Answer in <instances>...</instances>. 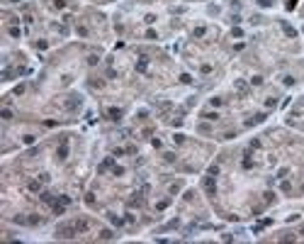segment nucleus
Segmentation results:
<instances>
[{
  "label": "nucleus",
  "mask_w": 304,
  "mask_h": 244,
  "mask_svg": "<svg viewBox=\"0 0 304 244\" xmlns=\"http://www.w3.org/2000/svg\"><path fill=\"white\" fill-rule=\"evenodd\" d=\"M75 234H78V230H75L73 222H66V225H59L56 227V239H73Z\"/></svg>",
  "instance_id": "obj_1"
},
{
  "label": "nucleus",
  "mask_w": 304,
  "mask_h": 244,
  "mask_svg": "<svg viewBox=\"0 0 304 244\" xmlns=\"http://www.w3.org/2000/svg\"><path fill=\"white\" fill-rule=\"evenodd\" d=\"M202 188H204V193H207L209 198H214V195H217V181H214V176H212V174L202 178Z\"/></svg>",
  "instance_id": "obj_2"
},
{
  "label": "nucleus",
  "mask_w": 304,
  "mask_h": 244,
  "mask_svg": "<svg viewBox=\"0 0 304 244\" xmlns=\"http://www.w3.org/2000/svg\"><path fill=\"white\" fill-rule=\"evenodd\" d=\"M80 103H83V100H80V98H78V95H71V98H68L66 103H63V107H66L68 112H75V110H78V107H80Z\"/></svg>",
  "instance_id": "obj_3"
},
{
  "label": "nucleus",
  "mask_w": 304,
  "mask_h": 244,
  "mask_svg": "<svg viewBox=\"0 0 304 244\" xmlns=\"http://www.w3.org/2000/svg\"><path fill=\"white\" fill-rule=\"evenodd\" d=\"M66 156H68V144H66V137H63V139H61V146L56 149V159H59V161H63Z\"/></svg>",
  "instance_id": "obj_4"
},
{
  "label": "nucleus",
  "mask_w": 304,
  "mask_h": 244,
  "mask_svg": "<svg viewBox=\"0 0 304 244\" xmlns=\"http://www.w3.org/2000/svg\"><path fill=\"white\" fill-rule=\"evenodd\" d=\"M73 225H75V230H78V232H85V230L90 227V222H88V220H83V217H80V220H75Z\"/></svg>",
  "instance_id": "obj_5"
},
{
  "label": "nucleus",
  "mask_w": 304,
  "mask_h": 244,
  "mask_svg": "<svg viewBox=\"0 0 304 244\" xmlns=\"http://www.w3.org/2000/svg\"><path fill=\"white\" fill-rule=\"evenodd\" d=\"M263 120H265V112H258V115H253V117H251L246 125L251 127V125H258V122H263Z\"/></svg>",
  "instance_id": "obj_6"
},
{
  "label": "nucleus",
  "mask_w": 304,
  "mask_h": 244,
  "mask_svg": "<svg viewBox=\"0 0 304 244\" xmlns=\"http://www.w3.org/2000/svg\"><path fill=\"white\" fill-rule=\"evenodd\" d=\"M282 30H285V34H287V37H297V30H294V27H290L287 22H282Z\"/></svg>",
  "instance_id": "obj_7"
},
{
  "label": "nucleus",
  "mask_w": 304,
  "mask_h": 244,
  "mask_svg": "<svg viewBox=\"0 0 304 244\" xmlns=\"http://www.w3.org/2000/svg\"><path fill=\"white\" fill-rule=\"evenodd\" d=\"M112 164H114V159L110 156V159H105V161H102V164H100V169H98V171H100V174H102V171H107V169H110Z\"/></svg>",
  "instance_id": "obj_8"
},
{
  "label": "nucleus",
  "mask_w": 304,
  "mask_h": 244,
  "mask_svg": "<svg viewBox=\"0 0 304 244\" xmlns=\"http://www.w3.org/2000/svg\"><path fill=\"white\" fill-rule=\"evenodd\" d=\"M100 239H114V232H112V230H102V232H100Z\"/></svg>",
  "instance_id": "obj_9"
},
{
  "label": "nucleus",
  "mask_w": 304,
  "mask_h": 244,
  "mask_svg": "<svg viewBox=\"0 0 304 244\" xmlns=\"http://www.w3.org/2000/svg\"><path fill=\"white\" fill-rule=\"evenodd\" d=\"M0 117H2L5 122H10V120H12V112H10L7 107H2V112H0Z\"/></svg>",
  "instance_id": "obj_10"
},
{
  "label": "nucleus",
  "mask_w": 304,
  "mask_h": 244,
  "mask_svg": "<svg viewBox=\"0 0 304 244\" xmlns=\"http://www.w3.org/2000/svg\"><path fill=\"white\" fill-rule=\"evenodd\" d=\"M141 203H144V198H139V193H136V198H132V200H129V205H132V208H139Z\"/></svg>",
  "instance_id": "obj_11"
},
{
  "label": "nucleus",
  "mask_w": 304,
  "mask_h": 244,
  "mask_svg": "<svg viewBox=\"0 0 304 244\" xmlns=\"http://www.w3.org/2000/svg\"><path fill=\"white\" fill-rule=\"evenodd\" d=\"M209 130H212V127H209L207 122H200V125H197V132H202V134H207Z\"/></svg>",
  "instance_id": "obj_12"
},
{
  "label": "nucleus",
  "mask_w": 304,
  "mask_h": 244,
  "mask_svg": "<svg viewBox=\"0 0 304 244\" xmlns=\"http://www.w3.org/2000/svg\"><path fill=\"white\" fill-rule=\"evenodd\" d=\"M110 117H112V120H119V117H122V110L112 107V110H110Z\"/></svg>",
  "instance_id": "obj_13"
},
{
  "label": "nucleus",
  "mask_w": 304,
  "mask_h": 244,
  "mask_svg": "<svg viewBox=\"0 0 304 244\" xmlns=\"http://www.w3.org/2000/svg\"><path fill=\"white\" fill-rule=\"evenodd\" d=\"M110 222H112V225H117V227H122V225H124V220H119L117 215H110Z\"/></svg>",
  "instance_id": "obj_14"
},
{
  "label": "nucleus",
  "mask_w": 304,
  "mask_h": 244,
  "mask_svg": "<svg viewBox=\"0 0 304 244\" xmlns=\"http://www.w3.org/2000/svg\"><path fill=\"white\" fill-rule=\"evenodd\" d=\"M294 239H297V237H294V234H290V232H285V234L280 237V242H294Z\"/></svg>",
  "instance_id": "obj_15"
},
{
  "label": "nucleus",
  "mask_w": 304,
  "mask_h": 244,
  "mask_svg": "<svg viewBox=\"0 0 304 244\" xmlns=\"http://www.w3.org/2000/svg\"><path fill=\"white\" fill-rule=\"evenodd\" d=\"M75 32H78L80 37H88V34H90V32H88V27H83V25H78V27H75Z\"/></svg>",
  "instance_id": "obj_16"
},
{
  "label": "nucleus",
  "mask_w": 304,
  "mask_h": 244,
  "mask_svg": "<svg viewBox=\"0 0 304 244\" xmlns=\"http://www.w3.org/2000/svg\"><path fill=\"white\" fill-rule=\"evenodd\" d=\"M280 188H282V193H290V190H292V183H290V181H282Z\"/></svg>",
  "instance_id": "obj_17"
},
{
  "label": "nucleus",
  "mask_w": 304,
  "mask_h": 244,
  "mask_svg": "<svg viewBox=\"0 0 304 244\" xmlns=\"http://www.w3.org/2000/svg\"><path fill=\"white\" fill-rule=\"evenodd\" d=\"M236 90L241 93V95H246V93H248V88H246V83H236Z\"/></svg>",
  "instance_id": "obj_18"
},
{
  "label": "nucleus",
  "mask_w": 304,
  "mask_h": 244,
  "mask_svg": "<svg viewBox=\"0 0 304 244\" xmlns=\"http://www.w3.org/2000/svg\"><path fill=\"white\" fill-rule=\"evenodd\" d=\"M163 159H166L168 164H173V161H175V154H170V151H166V154H163Z\"/></svg>",
  "instance_id": "obj_19"
},
{
  "label": "nucleus",
  "mask_w": 304,
  "mask_h": 244,
  "mask_svg": "<svg viewBox=\"0 0 304 244\" xmlns=\"http://www.w3.org/2000/svg\"><path fill=\"white\" fill-rule=\"evenodd\" d=\"M202 117H207V120H219V115H217V112H204Z\"/></svg>",
  "instance_id": "obj_20"
},
{
  "label": "nucleus",
  "mask_w": 304,
  "mask_h": 244,
  "mask_svg": "<svg viewBox=\"0 0 304 244\" xmlns=\"http://www.w3.org/2000/svg\"><path fill=\"white\" fill-rule=\"evenodd\" d=\"M251 83H253V86H260V83H263V78H260V76H253V78H251Z\"/></svg>",
  "instance_id": "obj_21"
},
{
  "label": "nucleus",
  "mask_w": 304,
  "mask_h": 244,
  "mask_svg": "<svg viewBox=\"0 0 304 244\" xmlns=\"http://www.w3.org/2000/svg\"><path fill=\"white\" fill-rule=\"evenodd\" d=\"M258 5H260V7H270L272 0H258Z\"/></svg>",
  "instance_id": "obj_22"
},
{
  "label": "nucleus",
  "mask_w": 304,
  "mask_h": 244,
  "mask_svg": "<svg viewBox=\"0 0 304 244\" xmlns=\"http://www.w3.org/2000/svg\"><path fill=\"white\" fill-rule=\"evenodd\" d=\"M173 139H175V144H183V142H185V137H183V134H175Z\"/></svg>",
  "instance_id": "obj_23"
},
{
  "label": "nucleus",
  "mask_w": 304,
  "mask_h": 244,
  "mask_svg": "<svg viewBox=\"0 0 304 244\" xmlns=\"http://www.w3.org/2000/svg\"><path fill=\"white\" fill-rule=\"evenodd\" d=\"M114 176H124V169L122 166H114Z\"/></svg>",
  "instance_id": "obj_24"
},
{
  "label": "nucleus",
  "mask_w": 304,
  "mask_h": 244,
  "mask_svg": "<svg viewBox=\"0 0 304 244\" xmlns=\"http://www.w3.org/2000/svg\"><path fill=\"white\" fill-rule=\"evenodd\" d=\"M29 190H39V181H32V183H29Z\"/></svg>",
  "instance_id": "obj_25"
},
{
  "label": "nucleus",
  "mask_w": 304,
  "mask_h": 244,
  "mask_svg": "<svg viewBox=\"0 0 304 244\" xmlns=\"http://www.w3.org/2000/svg\"><path fill=\"white\" fill-rule=\"evenodd\" d=\"M275 200V193H265V203H272Z\"/></svg>",
  "instance_id": "obj_26"
},
{
  "label": "nucleus",
  "mask_w": 304,
  "mask_h": 244,
  "mask_svg": "<svg viewBox=\"0 0 304 244\" xmlns=\"http://www.w3.org/2000/svg\"><path fill=\"white\" fill-rule=\"evenodd\" d=\"M294 5H297V0H287V10H294Z\"/></svg>",
  "instance_id": "obj_27"
},
{
  "label": "nucleus",
  "mask_w": 304,
  "mask_h": 244,
  "mask_svg": "<svg viewBox=\"0 0 304 244\" xmlns=\"http://www.w3.org/2000/svg\"><path fill=\"white\" fill-rule=\"evenodd\" d=\"M265 105H268V107H275V105H277V100H275V98H268V103H265Z\"/></svg>",
  "instance_id": "obj_28"
},
{
  "label": "nucleus",
  "mask_w": 304,
  "mask_h": 244,
  "mask_svg": "<svg viewBox=\"0 0 304 244\" xmlns=\"http://www.w3.org/2000/svg\"><path fill=\"white\" fill-rule=\"evenodd\" d=\"M10 2H17V0H10Z\"/></svg>",
  "instance_id": "obj_29"
},
{
  "label": "nucleus",
  "mask_w": 304,
  "mask_h": 244,
  "mask_svg": "<svg viewBox=\"0 0 304 244\" xmlns=\"http://www.w3.org/2000/svg\"><path fill=\"white\" fill-rule=\"evenodd\" d=\"M302 234H304V227H302Z\"/></svg>",
  "instance_id": "obj_30"
}]
</instances>
